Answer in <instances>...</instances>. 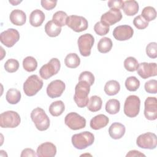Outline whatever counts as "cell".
Here are the masks:
<instances>
[{
  "label": "cell",
  "instance_id": "23",
  "mask_svg": "<svg viewBox=\"0 0 157 157\" xmlns=\"http://www.w3.org/2000/svg\"><path fill=\"white\" fill-rule=\"evenodd\" d=\"M122 9L126 15L132 16L138 12L139 6L138 2L136 1L128 0L124 1Z\"/></svg>",
  "mask_w": 157,
  "mask_h": 157
},
{
  "label": "cell",
  "instance_id": "15",
  "mask_svg": "<svg viewBox=\"0 0 157 157\" xmlns=\"http://www.w3.org/2000/svg\"><path fill=\"white\" fill-rule=\"evenodd\" d=\"M134 34V30L131 26L124 25H120L114 28L113 36L115 39L120 41L127 40L131 39Z\"/></svg>",
  "mask_w": 157,
  "mask_h": 157
},
{
  "label": "cell",
  "instance_id": "44",
  "mask_svg": "<svg viewBox=\"0 0 157 157\" xmlns=\"http://www.w3.org/2000/svg\"><path fill=\"white\" fill-rule=\"evenodd\" d=\"M40 3H41L42 7L44 9H45V10H50L56 7L57 1L42 0L40 1Z\"/></svg>",
  "mask_w": 157,
  "mask_h": 157
},
{
  "label": "cell",
  "instance_id": "39",
  "mask_svg": "<svg viewBox=\"0 0 157 157\" xmlns=\"http://www.w3.org/2000/svg\"><path fill=\"white\" fill-rule=\"evenodd\" d=\"M78 80L86 82L90 86H91L94 82V76L90 71H83L80 74Z\"/></svg>",
  "mask_w": 157,
  "mask_h": 157
},
{
  "label": "cell",
  "instance_id": "38",
  "mask_svg": "<svg viewBox=\"0 0 157 157\" xmlns=\"http://www.w3.org/2000/svg\"><path fill=\"white\" fill-rule=\"evenodd\" d=\"M94 30L98 35L104 36L109 32L110 28L109 26L102 23L101 21H98L94 25Z\"/></svg>",
  "mask_w": 157,
  "mask_h": 157
},
{
  "label": "cell",
  "instance_id": "36",
  "mask_svg": "<svg viewBox=\"0 0 157 157\" xmlns=\"http://www.w3.org/2000/svg\"><path fill=\"white\" fill-rule=\"evenodd\" d=\"M138 66V61L134 57L129 56L124 61V67L128 71L134 72L137 71Z\"/></svg>",
  "mask_w": 157,
  "mask_h": 157
},
{
  "label": "cell",
  "instance_id": "8",
  "mask_svg": "<svg viewBox=\"0 0 157 157\" xmlns=\"http://www.w3.org/2000/svg\"><path fill=\"white\" fill-rule=\"evenodd\" d=\"M94 38L89 33L80 36L77 40L78 47L80 54L83 56H88L91 54V50L94 45Z\"/></svg>",
  "mask_w": 157,
  "mask_h": 157
},
{
  "label": "cell",
  "instance_id": "42",
  "mask_svg": "<svg viewBox=\"0 0 157 157\" xmlns=\"http://www.w3.org/2000/svg\"><path fill=\"white\" fill-rule=\"evenodd\" d=\"M133 24L138 29H145L148 26V22L141 15H137L134 18Z\"/></svg>",
  "mask_w": 157,
  "mask_h": 157
},
{
  "label": "cell",
  "instance_id": "28",
  "mask_svg": "<svg viewBox=\"0 0 157 157\" xmlns=\"http://www.w3.org/2000/svg\"><path fill=\"white\" fill-rule=\"evenodd\" d=\"M21 96V93L19 90L15 88H10L6 93V99L9 104H16L20 102Z\"/></svg>",
  "mask_w": 157,
  "mask_h": 157
},
{
  "label": "cell",
  "instance_id": "43",
  "mask_svg": "<svg viewBox=\"0 0 157 157\" xmlns=\"http://www.w3.org/2000/svg\"><path fill=\"white\" fill-rule=\"evenodd\" d=\"M124 4V1L121 0H110L107 2L108 7L111 9H118L120 10V9L123 8Z\"/></svg>",
  "mask_w": 157,
  "mask_h": 157
},
{
  "label": "cell",
  "instance_id": "2",
  "mask_svg": "<svg viewBox=\"0 0 157 157\" xmlns=\"http://www.w3.org/2000/svg\"><path fill=\"white\" fill-rule=\"evenodd\" d=\"M31 118L39 131H45L50 126V119L44 109L40 107H36L32 110Z\"/></svg>",
  "mask_w": 157,
  "mask_h": 157
},
{
  "label": "cell",
  "instance_id": "3",
  "mask_svg": "<svg viewBox=\"0 0 157 157\" xmlns=\"http://www.w3.org/2000/svg\"><path fill=\"white\" fill-rule=\"evenodd\" d=\"M73 146L78 150H83L91 145L94 141L93 134L89 131H83L78 134H75L71 139Z\"/></svg>",
  "mask_w": 157,
  "mask_h": 157
},
{
  "label": "cell",
  "instance_id": "26",
  "mask_svg": "<svg viewBox=\"0 0 157 157\" xmlns=\"http://www.w3.org/2000/svg\"><path fill=\"white\" fill-rule=\"evenodd\" d=\"M45 31L49 37H55L61 33V28L57 26L52 20H50L45 25Z\"/></svg>",
  "mask_w": 157,
  "mask_h": 157
},
{
  "label": "cell",
  "instance_id": "11",
  "mask_svg": "<svg viewBox=\"0 0 157 157\" xmlns=\"http://www.w3.org/2000/svg\"><path fill=\"white\" fill-rule=\"evenodd\" d=\"M66 25L74 31L80 33L85 31L88 28V23L87 20L85 17L72 15L67 17Z\"/></svg>",
  "mask_w": 157,
  "mask_h": 157
},
{
  "label": "cell",
  "instance_id": "33",
  "mask_svg": "<svg viewBox=\"0 0 157 157\" xmlns=\"http://www.w3.org/2000/svg\"><path fill=\"white\" fill-rule=\"evenodd\" d=\"M23 67L24 69L28 72H33L37 67V62L34 57L29 56L23 59Z\"/></svg>",
  "mask_w": 157,
  "mask_h": 157
},
{
  "label": "cell",
  "instance_id": "30",
  "mask_svg": "<svg viewBox=\"0 0 157 157\" xmlns=\"http://www.w3.org/2000/svg\"><path fill=\"white\" fill-rule=\"evenodd\" d=\"M64 64L69 68H76L80 64V59L77 54L71 53L66 55L64 59Z\"/></svg>",
  "mask_w": 157,
  "mask_h": 157
},
{
  "label": "cell",
  "instance_id": "32",
  "mask_svg": "<svg viewBox=\"0 0 157 157\" xmlns=\"http://www.w3.org/2000/svg\"><path fill=\"white\" fill-rule=\"evenodd\" d=\"M67 15L64 11H57L55 12L52 17V21L58 26L61 27L66 25V21L67 19Z\"/></svg>",
  "mask_w": 157,
  "mask_h": 157
},
{
  "label": "cell",
  "instance_id": "20",
  "mask_svg": "<svg viewBox=\"0 0 157 157\" xmlns=\"http://www.w3.org/2000/svg\"><path fill=\"white\" fill-rule=\"evenodd\" d=\"M109 118L104 114H99L94 117L90 120V126L94 130H98L106 126L109 123Z\"/></svg>",
  "mask_w": 157,
  "mask_h": 157
},
{
  "label": "cell",
  "instance_id": "27",
  "mask_svg": "<svg viewBox=\"0 0 157 157\" xmlns=\"http://www.w3.org/2000/svg\"><path fill=\"white\" fill-rule=\"evenodd\" d=\"M102 105V101L101 98L96 95L92 96L88 101L87 108L88 109L92 112H96L101 110Z\"/></svg>",
  "mask_w": 157,
  "mask_h": 157
},
{
  "label": "cell",
  "instance_id": "5",
  "mask_svg": "<svg viewBox=\"0 0 157 157\" xmlns=\"http://www.w3.org/2000/svg\"><path fill=\"white\" fill-rule=\"evenodd\" d=\"M21 121L19 114L13 110H8L0 115V126L3 128L17 127Z\"/></svg>",
  "mask_w": 157,
  "mask_h": 157
},
{
  "label": "cell",
  "instance_id": "16",
  "mask_svg": "<svg viewBox=\"0 0 157 157\" xmlns=\"http://www.w3.org/2000/svg\"><path fill=\"white\" fill-rule=\"evenodd\" d=\"M66 88L65 83L61 80H55L51 82L47 86V94L50 98H56L61 96Z\"/></svg>",
  "mask_w": 157,
  "mask_h": 157
},
{
  "label": "cell",
  "instance_id": "29",
  "mask_svg": "<svg viewBox=\"0 0 157 157\" xmlns=\"http://www.w3.org/2000/svg\"><path fill=\"white\" fill-rule=\"evenodd\" d=\"M112 40L107 37H104L99 40L98 42L97 47L98 50L100 53H106L110 52L112 48Z\"/></svg>",
  "mask_w": 157,
  "mask_h": 157
},
{
  "label": "cell",
  "instance_id": "40",
  "mask_svg": "<svg viewBox=\"0 0 157 157\" xmlns=\"http://www.w3.org/2000/svg\"><path fill=\"white\" fill-rule=\"evenodd\" d=\"M144 88L148 93L156 94L157 93V80L151 79L146 82L144 85Z\"/></svg>",
  "mask_w": 157,
  "mask_h": 157
},
{
  "label": "cell",
  "instance_id": "14",
  "mask_svg": "<svg viewBox=\"0 0 157 157\" xmlns=\"http://www.w3.org/2000/svg\"><path fill=\"white\" fill-rule=\"evenodd\" d=\"M144 115L148 120L157 118V101L156 97H148L144 102Z\"/></svg>",
  "mask_w": 157,
  "mask_h": 157
},
{
  "label": "cell",
  "instance_id": "46",
  "mask_svg": "<svg viewBox=\"0 0 157 157\" xmlns=\"http://www.w3.org/2000/svg\"><path fill=\"white\" fill-rule=\"evenodd\" d=\"M126 157H129V156H131V157H133V156H145V155L144 154H143L142 153H141L140 151H137V150H131L129 151L126 155Z\"/></svg>",
  "mask_w": 157,
  "mask_h": 157
},
{
  "label": "cell",
  "instance_id": "37",
  "mask_svg": "<svg viewBox=\"0 0 157 157\" xmlns=\"http://www.w3.org/2000/svg\"><path fill=\"white\" fill-rule=\"evenodd\" d=\"M19 68V63L15 59H9L4 64L5 70L10 73L16 72Z\"/></svg>",
  "mask_w": 157,
  "mask_h": 157
},
{
  "label": "cell",
  "instance_id": "12",
  "mask_svg": "<svg viewBox=\"0 0 157 157\" xmlns=\"http://www.w3.org/2000/svg\"><path fill=\"white\" fill-rule=\"evenodd\" d=\"M20 39L18 31L13 28H9L0 34L1 42L7 47H13Z\"/></svg>",
  "mask_w": 157,
  "mask_h": 157
},
{
  "label": "cell",
  "instance_id": "18",
  "mask_svg": "<svg viewBox=\"0 0 157 157\" xmlns=\"http://www.w3.org/2000/svg\"><path fill=\"white\" fill-rule=\"evenodd\" d=\"M36 154L39 157H53L56 154V147L53 143L46 142L37 147Z\"/></svg>",
  "mask_w": 157,
  "mask_h": 157
},
{
  "label": "cell",
  "instance_id": "31",
  "mask_svg": "<svg viewBox=\"0 0 157 157\" xmlns=\"http://www.w3.org/2000/svg\"><path fill=\"white\" fill-rule=\"evenodd\" d=\"M120 109V101L116 99H110L105 104V110L111 115L117 114Z\"/></svg>",
  "mask_w": 157,
  "mask_h": 157
},
{
  "label": "cell",
  "instance_id": "6",
  "mask_svg": "<svg viewBox=\"0 0 157 157\" xmlns=\"http://www.w3.org/2000/svg\"><path fill=\"white\" fill-rule=\"evenodd\" d=\"M140 100L137 96L130 95L125 100L124 113L130 118L136 117L139 113Z\"/></svg>",
  "mask_w": 157,
  "mask_h": 157
},
{
  "label": "cell",
  "instance_id": "34",
  "mask_svg": "<svg viewBox=\"0 0 157 157\" xmlns=\"http://www.w3.org/2000/svg\"><path fill=\"white\" fill-rule=\"evenodd\" d=\"M140 15L147 21L149 22L156 18V11L154 7L151 6H147L143 9Z\"/></svg>",
  "mask_w": 157,
  "mask_h": 157
},
{
  "label": "cell",
  "instance_id": "4",
  "mask_svg": "<svg viewBox=\"0 0 157 157\" xmlns=\"http://www.w3.org/2000/svg\"><path fill=\"white\" fill-rule=\"evenodd\" d=\"M43 81L37 75H31L23 83V91L28 96H33L43 86Z\"/></svg>",
  "mask_w": 157,
  "mask_h": 157
},
{
  "label": "cell",
  "instance_id": "35",
  "mask_svg": "<svg viewBox=\"0 0 157 157\" xmlns=\"http://www.w3.org/2000/svg\"><path fill=\"white\" fill-rule=\"evenodd\" d=\"M125 86L130 91H136L140 86V81L134 76H131L126 78Z\"/></svg>",
  "mask_w": 157,
  "mask_h": 157
},
{
  "label": "cell",
  "instance_id": "45",
  "mask_svg": "<svg viewBox=\"0 0 157 157\" xmlns=\"http://www.w3.org/2000/svg\"><path fill=\"white\" fill-rule=\"evenodd\" d=\"M37 154H36L35 151L31 148H25L21 153V157H26V156H36Z\"/></svg>",
  "mask_w": 157,
  "mask_h": 157
},
{
  "label": "cell",
  "instance_id": "17",
  "mask_svg": "<svg viewBox=\"0 0 157 157\" xmlns=\"http://www.w3.org/2000/svg\"><path fill=\"white\" fill-rule=\"evenodd\" d=\"M121 18L122 13L120 10L111 9L102 15L101 21L107 26H112L120 21Z\"/></svg>",
  "mask_w": 157,
  "mask_h": 157
},
{
  "label": "cell",
  "instance_id": "13",
  "mask_svg": "<svg viewBox=\"0 0 157 157\" xmlns=\"http://www.w3.org/2000/svg\"><path fill=\"white\" fill-rule=\"evenodd\" d=\"M137 71L141 78L146 79L157 75V66L155 63L143 62L139 64Z\"/></svg>",
  "mask_w": 157,
  "mask_h": 157
},
{
  "label": "cell",
  "instance_id": "7",
  "mask_svg": "<svg viewBox=\"0 0 157 157\" xmlns=\"http://www.w3.org/2000/svg\"><path fill=\"white\" fill-rule=\"evenodd\" d=\"M61 67L59 60L56 58H52L47 64L43 65L40 70L39 74L41 78L47 80L56 74Z\"/></svg>",
  "mask_w": 157,
  "mask_h": 157
},
{
  "label": "cell",
  "instance_id": "21",
  "mask_svg": "<svg viewBox=\"0 0 157 157\" xmlns=\"http://www.w3.org/2000/svg\"><path fill=\"white\" fill-rule=\"evenodd\" d=\"M10 20L13 25L16 26H22L26 23V13L21 10H13L10 14Z\"/></svg>",
  "mask_w": 157,
  "mask_h": 157
},
{
  "label": "cell",
  "instance_id": "24",
  "mask_svg": "<svg viewBox=\"0 0 157 157\" xmlns=\"http://www.w3.org/2000/svg\"><path fill=\"white\" fill-rule=\"evenodd\" d=\"M104 90L106 94L109 96H113L120 91V85L117 80H111L105 83Z\"/></svg>",
  "mask_w": 157,
  "mask_h": 157
},
{
  "label": "cell",
  "instance_id": "22",
  "mask_svg": "<svg viewBox=\"0 0 157 157\" xmlns=\"http://www.w3.org/2000/svg\"><path fill=\"white\" fill-rule=\"evenodd\" d=\"M45 18V14L42 10L39 9H36L30 13L29 23L31 26L38 27L43 23Z\"/></svg>",
  "mask_w": 157,
  "mask_h": 157
},
{
  "label": "cell",
  "instance_id": "47",
  "mask_svg": "<svg viewBox=\"0 0 157 157\" xmlns=\"http://www.w3.org/2000/svg\"><path fill=\"white\" fill-rule=\"evenodd\" d=\"M21 2V1H9V2L10 4H12L13 6H17L18 4L20 3Z\"/></svg>",
  "mask_w": 157,
  "mask_h": 157
},
{
  "label": "cell",
  "instance_id": "1",
  "mask_svg": "<svg viewBox=\"0 0 157 157\" xmlns=\"http://www.w3.org/2000/svg\"><path fill=\"white\" fill-rule=\"evenodd\" d=\"M90 85L84 81H79L75 87L74 99L78 107L83 108L87 106L89 99L88 94L90 91Z\"/></svg>",
  "mask_w": 157,
  "mask_h": 157
},
{
  "label": "cell",
  "instance_id": "19",
  "mask_svg": "<svg viewBox=\"0 0 157 157\" xmlns=\"http://www.w3.org/2000/svg\"><path fill=\"white\" fill-rule=\"evenodd\" d=\"M126 131L125 126L118 122L113 123L109 128V134L113 139H120L124 134Z\"/></svg>",
  "mask_w": 157,
  "mask_h": 157
},
{
  "label": "cell",
  "instance_id": "41",
  "mask_svg": "<svg viewBox=\"0 0 157 157\" xmlns=\"http://www.w3.org/2000/svg\"><path fill=\"white\" fill-rule=\"evenodd\" d=\"M146 53L150 58L155 59L157 57V44L155 42L149 43L146 47Z\"/></svg>",
  "mask_w": 157,
  "mask_h": 157
},
{
  "label": "cell",
  "instance_id": "25",
  "mask_svg": "<svg viewBox=\"0 0 157 157\" xmlns=\"http://www.w3.org/2000/svg\"><path fill=\"white\" fill-rule=\"evenodd\" d=\"M65 110V106L62 101H56L53 102L49 106V112L53 117L61 115Z\"/></svg>",
  "mask_w": 157,
  "mask_h": 157
},
{
  "label": "cell",
  "instance_id": "10",
  "mask_svg": "<svg viewBox=\"0 0 157 157\" xmlns=\"http://www.w3.org/2000/svg\"><path fill=\"white\" fill-rule=\"evenodd\" d=\"M65 124L72 130H78L86 126V120L76 112H70L64 118Z\"/></svg>",
  "mask_w": 157,
  "mask_h": 157
},
{
  "label": "cell",
  "instance_id": "9",
  "mask_svg": "<svg viewBox=\"0 0 157 157\" xmlns=\"http://www.w3.org/2000/svg\"><path fill=\"white\" fill-rule=\"evenodd\" d=\"M137 145L144 149H155L157 145V137L155 134L150 132L140 134L136 139Z\"/></svg>",
  "mask_w": 157,
  "mask_h": 157
}]
</instances>
